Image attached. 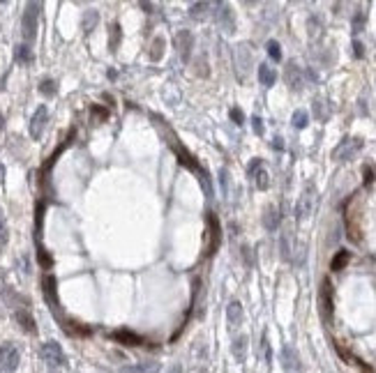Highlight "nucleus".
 Listing matches in <instances>:
<instances>
[{"label": "nucleus", "instance_id": "nucleus-1", "mask_svg": "<svg viewBox=\"0 0 376 373\" xmlns=\"http://www.w3.org/2000/svg\"><path fill=\"white\" fill-rule=\"evenodd\" d=\"M40 10L42 3H28L23 12V21H21V30H23V40L33 42L37 37V21H40Z\"/></svg>", "mask_w": 376, "mask_h": 373}, {"label": "nucleus", "instance_id": "nucleus-2", "mask_svg": "<svg viewBox=\"0 0 376 373\" xmlns=\"http://www.w3.org/2000/svg\"><path fill=\"white\" fill-rule=\"evenodd\" d=\"M319 309H321V318L326 325H332V316H335V302H332V284L330 279L321 281V290H319Z\"/></svg>", "mask_w": 376, "mask_h": 373}, {"label": "nucleus", "instance_id": "nucleus-3", "mask_svg": "<svg viewBox=\"0 0 376 373\" xmlns=\"http://www.w3.org/2000/svg\"><path fill=\"white\" fill-rule=\"evenodd\" d=\"M42 293H44V299L46 304L51 307L58 318H60V302H58V281H55L53 274H44L42 277Z\"/></svg>", "mask_w": 376, "mask_h": 373}, {"label": "nucleus", "instance_id": "nucleus-4", "mask_svg": "<svg viewBox=\"0 0 376 373\" xmlns=\"http://www.w3.org/2000/svg\"><path fill=\"white\" fill-rule=\"evenodd\" d=\"M208 221V244H206V256H215L217 249L222 242V228H220V219H217L215 212H208L206 217Z\"/></svg>", "mask_w": 376, "mask_h": 373}, {"label": "nucleus", "instance_id": "nucleus-5", "mask_svg": "<svg viewBox=\"0 0 376 373\" xmlns=\"http://www.w3.org/2000/svg\"><path fill=\"white\" fill-rule=\"evenodd\" d=\"M362 139H358V136H353V139H344L339 145L335 148V152H332V159H337V161H349V159H353L358 152L362 150Z\"/></svg>", "mask_w": 376, "mask_h": 373}, {"label": "nucleus", "instance_id": "nucleus-6", "mask_svg": "<svg viewBox=\"0 0 376 373\" xmlns=\"http://www.w3.org/2000/svg\"><path fill=\"white\" fill-rule=\"evenodd\" d=\"M314 203H316V191L314 187H307L305 191H302V196L298 198V205H296V219L298 221H305L311 217V212H314Z\"/></svg>", "mask_w": 376, "mask_h": 373}, {"label": "nucleus", "instance_id": "nucleus-7", "mask_svg": "<svg viewBox=\"0 0 376 373\" xmlns=\"http://www.w3.org/2000/svg\"><path fill=\"white\" fill-rule=\"evenodd\" d=\"M19 350L12 344H3L0 346V371L3 373H12L19 366Z\"/></svg>", "mask_w": 376, "mask_h": 373}, {"label": "nucleus", "instance_id": "nucleus-8", "mask_svg": "<svg viewBox=\"0 0 376 373\" xmlns=\"http://www.w3.org/2000/svg\"><path fill=\"white\" fill-rule=\"evenodd\" d=\"M40 355L46 364H51V366H62V364H65V353H62L60 344H55V341H46V344L42 346Z\"/></svg>", "mask_w": 376, "mask_h": 373}, {"label": "nucleus", "instance_id": "nucleus-9", "mask_svg": "<svg viewBox=\"0 0 376 373\" xmlns=\"http://www.w3.org/2000/svg\"><path fill=\"white\" fill-rule=\"evenodd\" d=\"M46 122H49V111H46V106L42 104L40 109L35 111V115L30 118V139L33 141H40L42 139V131H44Z\"/></svg>", "mask_w": 376, "mask_h": 373}, {"label": "nucleus", "instance_id": "nucleus-10", "mask_svg": "<svg viewBox=\"0 0 376 373\" xmlns=\"http://www.w3.org/2000/svg\"><path fill=\"white\" fill-rule=\"evenodd\" d=\"M176 49L180 51V58L187 62V60H190V55H192V49H194V37H192L190 30H178V35H176Z\"/></svg>", "mask_w": 376, "mask_h": 373}, {"label": "nucleus", "instance_id": "nucleus-11", "mask_svg": "<svg viewBox=\"0 0 376 373\" xmlns=\"http://www.w3.org/2000/svg\"><path fill=\"white\" fill-rule=\"evenodd\" d=\"M111 338L113 341H118V344H122V346H143L146 341H143V336H139L136 332H132V329H113L111 332Z\"/></svg>", "mask_w": 376, "mask_h": 373}, {"label": "nucleus", "instance_id": "nucleus-12", "mask_svg": "<svg viewBox=\"0 0 376 373\" xmlns=\"http://www.w3.org/2000/svg\"><path fill=\"white\" fill-rule=\"evenodd\" d=\"M217 14H215V19H217V23L222 25V28L226 30V32H231V30L236 28V23H233V14H231V10L229 7L224 5V3H220V5H217Z\"/></svg>", "mask_w": 376, "mask_h": 373}, {"label": "nucleus", "instance_id": "nucleus-13", "mask_svg": "<svg viewBox=\"0 0 376 373\" xmlns=\"http://www.w3.org/2000/svg\"><path fill=\"white\" fill-rule=\"evenodd\" d=\"M281 364H284V368L289 373H296L298 368H300L298 355H296V350H293L291 346H284V350H281Z\"/></svg>", "mask_w": 376, "mask_h": 373}, {"label": "nucleus", "instance_id": "nucleus-14", "mask_svg": "<svg viewBox=\"0 0 376 373\" xmlns=\"http://www.w3.org/2000/svg\"><path fill=\"white\" fill-rule=\"evenodd\" d=\"M286 83H289L291 90H300L302 83H305V81H302V72L296 62H291V65L286 67Z\"/></svg>", "mask_w": 376, "mask_h": 373}, {"label": "nucleus", "instance_id": "nucleus-15", "mask_svg": "<svg viewBox=\"0 0 376 373\" xmlns=\"http://www.w3.org/2000/svg\"><path fill=\"white\" fill-rule=\"evenodd\" d=\"M72 139H74V129H72V131H70V136H67V139L62 141V143H60V145H58V148L53 150V154H51V157H49V161H46V164L42 166V175H46V173H49V171H51V166L55 164V159H58V157H60V154L65 152V148H70Z\"/></svg>", "mask_w": 376, "mask_h": 373}, {"label": "nucleus", "instance_id": "nucleus-16", "mask_svg": "<svg viewBox=\"0 0 376 373\" xmlns=\"http://www.w3.org/2000/svg\"><path fill=\"white\" fill-rule=\"evenodd\" d=\"M14 318H16V323L21 325V329L23 332H28V334H35L37 332V325H35V320H33V316L25 311V309H19L14 314Z\"/></svg>", "mask_w": 376, "mask_h": 373}, {"label": "nucleus", "instance_id": "nucleus-17", "mask_svg": "<svg viewBox=\"0 0 376 373\" xmlns=\"http://www.w3.org/2000/svg\"><path fill=\"white\" fill-rule=\"evenodd\" d=\"M226 318H229L231 327H238V325L242 323V304L233 299V302L226 307Z\"/></svg>", "mask_w": 376, "mask_h": 373}, {"label": "nucleus", "instance_id": "nucleus-18", "mask_svg": "<svg viewBox=\"0 0 376 373\" xmlns=\"http://www.w3.org/2000/svg\"><path fill=\"white\" fill-rule=\"evenodd\" d=\"M263 226H266L268 230H275L277 226H279V210L275 208V205H268L266 212H263Z\"/></svg>", "mask_w": 376, "mask_h": 373}, {"label": "nucleus", "instance_id": "nucleus-19", "mask_svg": "<svg viewBox=\"0 0 376 373\" xmlns=\"http://www.w3.org/2000/svg\"><path fill=\"white\" fill-rule=\"evenodd\" d=\"M259 81H261L266 88H270V85H275V81H277V72L272 70L270 65H259Z\"/></svg>", "mask_w": 376, "mask_h": 373}, {"label": "nucleus", "instance_id": "nucleus-20", "mask_svg": "<svg viewBox=\"0 0 376 373\" xmlns=\"http://www.w3.org/2000/svg\"><path fill=\"white\" fill-rule=\"evenodd\" d=\"M349 260H351V251L339 249V251L335 254V258L330 260V269H332V272H339V269H344L346 265H349Z\"/></svg>", "mask_w": 376, "mask_h": 373}, {"label": "nucleus", "instance_id": "nucleus-21", "mask_svg": "<svg viewBox=\"0 0 376 373\" xmlns=\"http://www.w3.org/2000/svg\"><path fill=\"white\" fill-rule=\"evenodd\" d=\"M14 58L16 62H23V65H33V60H35V55H33L30 46L28 44H19L14 49Z\"/></svg>", "mask_w": 376, "mask_h": 373}, {"label": "nucleus", "instance_id": "nucleus-22", "mask_svg": "<svg viewBox=\"0 0 376 373\" xmlns=\"http://www.w3.org/2000/svg\"><path fill=\"white\" fill-rule=\"evenodd\" d=\"M62 327H65V332L74 334V336H90L92 334L90 327H85V325H81V323H74V320H65Z\"/></svg>", "mask_w": 376, "mask_h": 373}, {"label": "nucleus", "instance_id": "nucleus-23", "mask_svg": "<svg viewBox=\"0 0 376 373\" xmlns=\"http://www.w3.org/2000/svg\"><path fill=\"white\" fill-rule=\"evenodd\" d=\"M42 221H44V200H37L35 208V242L42 244Z\"/></svg>", "mask_w": 376, "mask_h": 373}, {"label": "nucleus", "instance_id": "nucleus-24", "mask_svg": "<svg viewBox=\"0 0 376 373\" xmlns=\"http://www.w3.org/2000/svg\"><path fill=\"white\" fill-rule=\"evenodd\" d=\"M157 362H146V364H136V366H125L122 373H155Z\"/></svg>", "mask_w": 376, "mask_h": 373}, {"label": "nucleus", "instance_id": "nucleus-25", "mask_svg": "<svg viewBox=\"0 0 376 373\" xmlns=\"http://www.w3.org/2000/svg\"><path fill=\"white\" fill-rule=\"evenodd\" d=\"M164 46H166V42L162 37H155L150 44V60H160L164 55Z\"/></svg>", "mask_w": 376, "mask_h": 373}, {"label": "nucleus", "instance_id": "nucleus-26", "mask_svg": "<svg viewBox=\"0 0 376 373\" xmlns=\"http://www.w3.org/2000/svg\"><path fill=\"white\" fill-rule=\"evenodd\" d=\"M245 353H247V336H238L236 341H233V355H236V359H245Z\"/></svg>", "mask_w": 376, "mask_h": 373}, {"label": "nucleus", "instance_id": "nucleus-27", "mask_svg": "<svg viewBox=\"0 0 376 373\" xmlns=\"http://www.w3.org/2000/svg\"><path fill=\"white\" fill-rule=\"evenodd\" d=\"M37 260H40V265H42L44 269H49L51 265H53V258H51V254L46 251L44 247H42V244H37Z\"/></svg>", "mask_w": 376, "mask_h": 373}, {"label": "nucleus", "instance_id": "nucleus-28", "mask_svg": "<svg viewBox=\"0 0 376 373\" xmlns=\"http://www.w3.org/2000/svg\"><path fill=\"white\" fill-rule=\"evenodd\" d=\"M254 180H256V187H259L261 191H266L268 187H270V175H268L263 168L256 171V173H254Z\"/></svg>", "mask_w": 376, "mask_h": 373}, {"label": "nucleus", "instance_id": "nucleus-29", "mask_svg": "<svg viewBox=\"0 0 376 373\" xmlns=\"http://www.w3.org/2000/svg\"><path fill=\"white\" fill-rule=\"evenodd\" d=\"M291 122H293V127H296V129H305L307 122H309V115H307V111H296V113H293V118H291Z\"/></svg>", "mask_w": 376, "mask_h": 373}, {"label": "nucleus", "instance_id": "nucleus-30", "mask_svg": "<svg viewBox=\"0 0 376 373\" xmlns=\"http://www.w3.org/2000/svg\"><path fill=\"white\" fill-rule=\"evenodd\" d=\"M40 92L44 97H53L55 92H58V85H55V81H51V79H44L40 83Z\"/></svg>", "mask_w": 376, "mask_h": 373}, {"label": "nucleus", "instance_id": "nucleus-31", "mask_svg": "<svg viewBox=\"0 0 376 373\" xmlns=\"http://www.w3.org/2000/svg\"><path fill=\"white\" fill-rule=\"evenodd\" d=\"M281 258L291 260V235L289 233L281 235Z\"/></svg>", "mask_w": 376, "mask_h": 373}, {"label": "nucleus", "instance_id": "nucleus-32", "mask_svg": "<svg viewBox=\"0 0 376 373\" xmlns=\"http://www.w3.org/2000/svg\"><path fill=\"white\" fill-rule=\"evenodd\" d=\"M208 10H210V3H196V5H192V16L194 19H203Z\"/></svg>", "mask_w": 376, "mask_h": 373}, {"label": "nucleus", "instance_id": "nucleus-33", "mask_svg": "<svg viewBox=\"0 0 376 373\" xmlns=\"http://www.w3.org/2000/svg\"><path fill=\"white\" fill-rule=\"evenodd\" d=\"M266 51H268V55H270L272 60H277V62L281 60V49H279V44H277L275 40L268 42V44H266Z\"/></svg>", "mask_w": 376, "mask_h": 373}, {"label": "nucleus", "instance_id": "nucleus-34", "mask_svg": "<svg viewBox=\"0 0 376 373\" xmlns=\"http://www.w3.org/2000/svg\"><path fill=\"white\" fill-rule=\"evenodd\" d=\"M90 113H92V122H104V120L109 118V111L102 109V106H97V104L90 109Z\"/></svg>", "mask_w": 376, "mask_h": 373}, {"label": "nucleus", "instance_id": "nucleus-35", "mask_svg": "<svg viewBox=\"0 0 376 373\" xmlns=\"http://www.w3.org/2000/svg\"><path fill=\"white\" fill-rule=\"evenodd\" d=\"M97 23V12H88V14H85V19H83V30L85 32H92V25Z\"/></svg>", "mask_w": 376, "mask_h": 373}, {"label": "nucleus", "instance_id": "nucleus-36", "mask_svg": "<svg viewBox=\"0 0 376 373\" xmlns=\"http://www.w3.org/2000/svg\"><path fill=\"white\" fill-rule=\"evenodd\" d=\"M118 40H120V25L113 23V25H111V51H115Z\"/></svg>", "mask_w": 376, "mask_h": 373}, {"label": "nucleus", "instance_id": "nucleus-37", "mask_svg": "<svg viewBox=\"0 0 376 373\" xmlns=\"http://www.w3.org/2000/svg\"><path fill=\"white\" fill-rule=\"evenodd\" d=\"M5 244H7V224H5V219H3V214H0V251H3Z\"/></svg>", "mask_w": 376, "mask_h": 373}, {"label": "nucleus", "instance_id": "nucleus-38", "mask_svg": "<svg viewBox=\"0 0 376 373\" xmlns=\"http://www.w3.org/2000/svg\"><path fill=\"white\" fill-rule=\"evenodd\" d=\"M362 25H365V12H358L356 19H353V32H360Z\"/></svg>", "mask_w": 376, "mask_h": 373}, {"label": "nucleus", "instance_id": "nucleus-39", "mask_svg": "<svg viewBox=\"0 0 376 373\" xmlns=\"http://www.w3.org/2000/svg\"><path fill=\"white\" fill-rule=\"evenodd\" d=\"M229 115H231V120H233L236 124H242V122H245V115H242V111H240V109H231V111H229Z\"/></svg>", "mask_w": 376, "mask_h": 373}, {"label": "nucleus", "instance_id": "nucleus-40", "mask_svg": "<svg viewBox=\"0 0 376 373\" xmlns=\"http://www.w3.org/2000/svg\"><path fill=\"white\" fill-rule=\"evenodd\" d=\"M220 182H222V189H224V194H229V173H226V168L220 171Z\"/></svg>", "mask_w": 376, "mask_h": 373}, {"label": "nucleus", "instance_id": "nucleus-41", "mask_svg": "<svg viewBox=\"0 0 376 373\" xmlns=\"http://www.w3.org/2000/svg\"><path fill=\"white\" fill-rule=\"evenodd\" d=\"M362 173H365V187H369V184L374 182V171H371V166H365Z\"/></svg>", "mask_w": 376, "mask_h": 373}, {"label": "nucleus", "instance_id": "nucleus-42", "mask_svg": "<svg viewBox=\"0 0 376 373\" xmlns=\"http://www.w3.org/2000/svg\"><path fill=\"white\" fill-rule=\"evenodd\" d=\"M252 124H254V131H256V134L261 136V134H263V120L259 118V115H254V118H252Z\"/></svg>", "mask_w": 376, "mask_h": 373}, {"label": "nucleus", "instance_id": "nucleus-43", "mask_svg": "<svg viewBox=\"0 0 376 373\" xmlns=\"http://www.w3.org/2000/svg\"><path fill=\"white\" fill-rule=\"evenodd\" d=\"M261 164H263L261 159H254V161L249 164V168H247V175H249V178H254V173H256L259 168H261Z\"/></svg>", "mask_w": 376, "mask_h": 373}, {"label": "nucleus", "instance_id": "nucleus-44", "mask_svg": "<svg viewBox=\"0 0 376 373\" xmlns=\"http://www.w3.org/2000/svg\"><path fill=\"white\" fill-rule=\"evenodd\" d=\"M353 55H356V58H362V55H365V46L360 44V42H353Z\"/></svg>", "mask_w": 376, "mask_h": 373}, {"label": "nucleus", "instance_id": "nucleus-45", "mask_svg": "<svg viewBox=\"0 0 376 373\" xmlns=\"http://www.w3.org/2000/svg\"><path fill=\"white\" fill-rule=\"evenodd\" d=\"M356 364L358 366H360V373H376L374 368L369 366V364H365V362H360V359H356Z\"/></svg>", "mask_w": 376, "mask_h": 373}, {"label": "nucleus", "instance_id": "nucleus-46", "mask_svg": "<svg viewBox=\"0 0 376 373\" xmlns=\"http://www.w3.org/2000/svg\"><path fill=\"white\" fill-rule=\"evenodd\" d=\"M272 148H275V150H284V143H281V139H279V136H277V139L272 141Z\"/></svg>", "mask_w": 376, "mask_h": 373}, {"label": "nucleus", "instance_id": "nucleus-47", "mask_svg": "<svg viewBox=\"0 0 376 373\" xmlns=\"http://www.w3.org/2000/svg\"><path fill=\"white\" fill-rule=\"evenodd\" d=\"M0 182H5V166H3V161H0Z\"/></svg>", "mask_w": 376, "mask_h": 373}, {"label": "nucleus", "instance_id": "nucleus-48", "mask_svg": "<svg viewBox=\"0 0 376 373\" xmlns=\"http://www.w3.org/2000/svg\"><path fill=\"white\" fill-rule=\"evenodd\" d=\"M3 127H5V120H3V115H0V131H3Z\"/></svg>", "mask_w": 376, "mask_h": 373}, {"label": "nucleus", "instance_id": "nucleus-49", "mask_svg": "<svg viewBox=\"0 0 376 373\" xmlns=\"http://www.w3.org/2000/svg\"><path fill=\"white\" fill-rule=\"evenodd\" d=\"M171 373H180V366H173V368H171Z\"/></svg>", "mask_w": 376, "mask_h": 373}]
</instances>
